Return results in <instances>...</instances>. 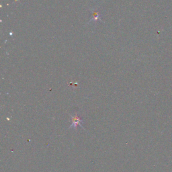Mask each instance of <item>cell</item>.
<instances>
[{
  "mask_svg": "<svg viewBox=\"0 0 172 172\" xmlns=\"http://www.w3.org/2000/svg\"><path fill=\"white\" fill-rule=\"evenodd\" d=\"M81 122V119L79 118L78 116L76 115L73 117V124L71 126V127H73V126H74V127H77V125L81 126L80 124Z\"/></svg>",
  "mask_w": 172,
  "mask_h": 172,
  "instance_id": "obj_1",
  "label": "cell"
},
{
  "mask_svg": "<svg viewBox=\"0 0 172 172\" xmlns=\"http://www.w3.org/2000/svg\"><path fill=\"white\" fill-rule=\"evenodd\" d=\"M92 14H93V19H92L91 21H97L98 20H102L100 19V14H99V12H97L96 10H92Z\"/></svg>",
  "mask_w": 172,
  "mask_h": 172,
  "instance_id": "obj_2",
  "label": "cell"
}]
</instances>
